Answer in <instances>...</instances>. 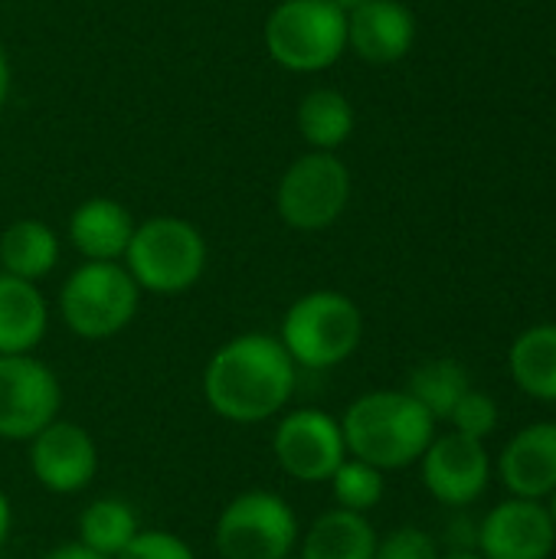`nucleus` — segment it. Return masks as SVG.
I'll list each match as a JSON object with an SVG mask.
<instances>
[{
    "label": "nucleus",
    "instance_id": "nucleus-1",
    "mask_svg": "<svg viewBox=\"0 0 556 559\" xmlns=\"http://www.w3.org/2000/svg\"><path fill=\"white\" fill-rule=\"evenodd\" d=\"M295 360L272 334H239L226 341L203 370L206 406L236 426L279 416L295 393Z\"/></svg>",
    "mask_w": 556,
    "mask_h": 559
},
{
    "label": "nucleus",
    "instance_id": "nucleus-2",
    "mask_svg": "<svg viewBox=\"0 0 556 559\" xmlns=\"http://www.w3.org/2000/svg\"><path fill=\"white\" fill-rule=\"evenodd\" d=\"M341 432L351 459L397 472L423 459L436 436V419L406 390H374L347 406Z\"/></svg>",
    "mask_w": 556,
    "mask_h": 559
},
{
    "label": "nucleus",
    "instance_id": "nucleus-3",
    "mask_svg": "<svg viewBox=\"0 0 556 559\" xmlns=\"http://www.w3.org/2000/svg\"><path fill=\"white\" fill-rule=\"evenodd\" d=\"M282 347L305 370H331L354 357L364 341V314L354 298L321 288L301 295L282 318Z\"/></svg>",
    "mask_w": 556,
    "mask_h": 559
},
{
    "label": "nucleus",
    "instance_id": "nucleus-4",
    "mask_svg": "<svg viewBox=\"0 0 556 559\" xmlns=\"http://www.w3.org/2000/svg\"><path fill=\"white\" fill-rule=\"evenodd\" d=\"M125 269L141 292L180 295L193 288L206 269L203 233L180 216H154L134 226L125 249Z\"/></svg>",
    "mask_w": 556,
    "mask_h": 559
},
{
    "label": "nucleus",
    "instance_id": "nucleus-5",
    "mask_svg": "<svg viewBox=\"0 0 556 559\" xmlns=\"http://www.w3.org/2000/svg\"><path fill=\"white\" fill-rule=\"evenodd\" d=\"M141 305V288L121 262H82L59 292V314L82 341L121 334Z\"/></svg>",
    "mask_w": 556,
    "mask_h": 559
},
{
    "label": "nucleus",
    "instance_id": "nucleus-6",
    "mask_svg": "<svg viewBox=\"0 0 556 559\" xmlns=\"http://www.w3.org/2000/svg\"><path fill=\"white\" fill-rule=\"evenodd\" d=\"M265 49L288 72H321L347 49V13L331 0H282L265 20Z\"/></svg>",
    "mask_w": 556,
    "mask_h": 559
},
{
    "label": "nucleus",
    "instance_id": "nucleus-7",
    "mask_svg": "<svg viewBox=\"0 0 556 559\" xmlns=\"http://www.w3.org/2000/svg\"><path fill=\"white\" fill-rule=\"evenodd\" d=\"M298 518L272 491H242L216 518L220 559H285L298 550Z\"/></svg>",
    "mask_w": 556,
    "mask_h": 559
},
{
    "label": "nucleus",
    "instance_id": "nucleus-8",
    "mask_svg": "<svg viewBox=\"0 0 556 559\" xmlns=\"http://www.w3.org/2000/svg\"><path fill=\"white\" fill-rule=\"evenodd\" d=\"M351 203V170L334 151L301 154L279 180L275 210L298 233H321L341 219Z\"/></svg>",
    "mask_w": 556,
    "mask_h": 559
},
{
    "label": "nucleus",
    "instance_id": "nucleus-9",
    "mask_svg": "<svg viewBox=\"0 0 556 559\" xmlns=\"http://www.w3.org/2000/svg\"><path fill=\"white\" fill-rule=\"evenodd\" d=\"M62 386L33 354H0V439L29 442L59 419Z\"/></svg>",
    "mask_w": 556,
    "mask_h": 559
},
{
    "label": "nucleus",
    "instance_id": "nucleus-10",
    "mask_svg": "<svg viewBox=\"0 0 556 559\" xmlns=\"http://www.w3.org/2000/svg\"><path fill=\"white\" fill-rule=\"evenodd\" d=\"M272 455L292 481L321 485L347 459L341 423L321 409H292L275 426Z\"/></svg>",
    "mask_w": 556,
    "mask_h": 559
},
{
    "label": "nucleus",
    "instance_id": "nucleus-11",
    "mask_svg": "<svg viewBox=\"0 0 556 559\" xmlns=\"http://www.w3.org/2000/svg\"><path fill=\"white\" fill-rule=\"evenodd\" d=\"M426 491L446 508L475 504L492 481V459L482 439L462 432L433 436L429 449L419 459Z\"/></svg>",
    "mask_w": 556,
    "mask_h": 559
},
{
    "label": "nucleus",
    "instance_id": "nucleus-12",
    "mask_svg": "<svg viewBox=\"0 0 556 559\" xmlns=\"http://www.w3.org/2000/svg\"><path fill=\"white\" fill-rule=\"evenodd\" d=\"M29 472L49 495H79L98 475V449L79 423L52 419L29 439Z\"/></svg>",
    "mask_w": 556,
    "mask_h": 559
},
{
    "label": "nucleus",
    "instance_id": "nucleus-13",
    "mask_svg": "<svg viewBox=\"0 0 556 559\" xmlns=\"http://www.w3.org/2000/svg\"><path fill=\"white\" fill-rule=\"evenodd\" d=\"M485 559H551L556 531L544 501L508 498L482 521L475 534Z\"/></svg>",
    "mask_w": 556,
    "mask_h": 559
},
{
    "label": "nucleus",
    "instance_id": "nucleus-14",
    "mask_svg": "<svg viewBox=\"0 0 556 559\" xmlns=\"http://www.w3.org/2000/svg\"><path fill=\"white\" fill-rule=\"evenodd\" d=\"M416 43V16L400 0H367L347 13V49L364 62H400Z\"/></svg>",
    "mask_w": 556,
    "mask_h": 559
},
{
    "label": "nucleus",
    "instance_id": "nucleus-15",
    "mask_svg": "<svg viewBox=\"0 0 556 559\" xmlns=\"http://www.w3.org/2000/svg\"><path fill=\"white\" fill-rule=\"evenodd\" d=\"M498 475L511 498H551L556 491V423H531L514 432L498 459Z\"/></svg>",
    "mask_w": 556,
    "mask_h": 559
},
{
    "label": "nucleus",
    "instance_id": "nucleus-16",
    "mask_svg": "<svg viewBox=\"0 0 556 559\" xmlns=\"http://www.w3.org/2000/svg\"><path fill=\"white\" fill-rule=\"evenodd\" d=\"M134 236L131 213L108 197H92L75 206L69 219V239L88 262H118Z\"/></svg>",
    "mask_w": 556,
    "mask_h": 559
},
{
    "label": "nucleus",
    "instance_id": "nucleus-17",
    "mask_svg": "<svg viewBox=\"0 0 556 559\" xmlns=\"http://www.w3.org/2000/svg\"><path fill=\"white\" fill-rule=\"evenodd\" d=\"M49 328V308L36 282L0 272V354H33Z\"/></svg>",
    "mask_w": 556,
    "mask_h": 559
},
{
    "label": "nucleus",
    "instance_id": "nucleus-18",
    "mask_svg": "<svg viewBox=\"0 0 556 559\" xmlns=\"http://www.w3.org/2000/svg\"><path fill=\"white\" fill-rule=\"evenodd\" d=\"M377 531L367 514H354L344 508L324 511L301 537L298 559H374Z\"/></svg>",
    "mask_w": 556,
    "mask_h": 559
},
{
    "label": "nucleus",
    "instance_id": "nucleus-19",
    "mask_svg": "<svg viewBox=\"0 0 556 559\" xmlns=\"http://www.w3.org/2000/svg\"><path fill=\"white\" fill-rule=\"evenodd\" d=\"M59 262V239L39 219H16L0 236V265L7 275L39 282Z\"/></svg>",
    "mask_w": 556,
    "mask_h": 559
},
{
    "label": "nucleus",
    "instance_id": "nucleus-20",
    "mask_svg": "<svg viewBox=\"0 0 556 559\" xmlns=\"http://www.w3.org/2000/svg\"><path fill=\"white\" fill-rule=\"evenodd\" d=\"M514 383L544 403H556V324L528 328L508 354Z\"/></svg>",
    "mask_w": 556,
    "mask_h": 559
},
{
    "label": "nucleus",
    "instance_id": "nucleus-21",
    "mask_svg": "<svg viewBox=\"0 0 556 559\" xmlns=\"http://www.w3.org/2000/svg\"><path fill=\"white\" fill-rule=\"evenodd\" d=\"M298 131L311 151H338L354 134V108L338 88H311L298 105Z\"/></svg>",
    "mask_w": 556,
    "mask_h": 559
},
{
    "label": "nucleus",
    "instance_id": "nucleus-22",
    "mask_svg": "<svg viewBox=\"0 0 556 559\" xmlns=\"http://www.w3.org/2000/svg\"><path fill=\"white\" fill-rule=\"evenodd\" d=\"M138 531V514L121 498H98L79 514V544L105 559L118 557Z\"/></svg>",
    "mask_w": 556,
    "mask_h": 559
},
{
    "label": "nucleus",
    "instance_id": "nucleus-23",
    "mask_svg": "<svg viewBox=\"0 0 556 559\" xmlns=\"http://www.w3.org/2000/svg\"><path fill=\"white\" fill-rule=\"evenodd\" d=\"M472 390L469 383V370L452 360V357H439V360H426L410 373L406 393L436 419V423H449L456 403Z\"/></svg>",
    "mask_w": 556,
    "mask_h": 559
},
{
    "label": "nucleus",
    "instance_id": "nucleus-24",
    "mask_svg": "<svg viewBox=\"0 0 556 559\" xmlns=\"http://www.w3.org/2000/svg\"><path fill=\"white\" fill-rule=\"evenodd\" d=\"M331 485V495H334V504L344 508V511H354V514H367L374 511L380 501H383V472L360 462V459H344L338 465V472L328 478Z\"/></svg>",
    "mask_w": 556,
    "mask_h": 559
},
{
    "label": "nucleus",
    "instance_id": "nucleus-25",
    "mask_svg": "<svg viewBox=\"0 0 556 559\" xmlns=\"http://www.w3.org/2000/svg\"><path fill=\"white\" fill-rule=\"evenodd\" d=\"M498 403L488 396V393H482V390H469L459 403H456V409H452V416H449V426L456 429V432H462V436H472V439H488L495 429H498Z\"/></svg>",
    "mask_w": 556,
    "mask_h": 559
},
{
    "label": "nucleus",
    "instance_id": "nucleus-26",
    "mask_svg": "<svg viewBox=\"0 0 556 559\" xmlns=\"http://www.w3.org/2000/svg\"><path fill=\"white\" fill-rule=\"evenodd\" d=\"M374 559H442L439 544L423 527H397L387 537H377Z\"/></svg>",
    "mask_w": 556,
    "mask_h": 559
},
{
    "label": "nucleus",
    "instance_id": "nucleus-27",
    "mask_svg": "<svg viewBox=\"0 0 556 559\" xmlns=\"http://www.w3.org/2000/svg\"><path fill=\"white\" fill-rule=\"evenodd\" d=\"M115 559H197V554L170 531H138Z\"/></svg>",
    "mask_w": 556,
    "mask_h": 559
},
{
    "label": "nucleus",
    "instance_id": "nucleus-28",
    "mask_svg": "<svg viewBox=\"0 0 556 559\" xmlns=\"http://www.w3.org/2000/svg\"><path fill=\"white\" fill-rule=\"evenodd\" d=\"M43 559H105L98 557V554H92L88 547H82L79 540L75 544H66V547H56V550H49Z\"/></svg>",
    "mask_w": 556,
    "mask_h": 559
},
{
    "label": "nucleus",
    "instance_id": "nucleus-29",
    "mask_svg": "<svg viewBox=\"0 0 556 559\" xmlns=\"http://www.w3.org/2000/svg\"><path fill=\"white\" fill-rule=\"evenodd\" d=\"M10 524H13V511H10V498L0 491V547L7 544L10 537Z\"/></svg>",
    "mask_w": 556,
    "mask_h": 559
},
{
    "label": "nucleus",
    "instance_id": "nucleus-30",
    "mask_svg": "<svg viewBox=\"0 0 556 559\" xmlns=\"http://www.w3.org/2000/svg\"><path fill=\"white\" fill-rule=\"evenodd\" d=\"M7 92H10V62H7V52L0 46V108L7 102Z\"/></svg>",
    "mask_w": 556,
    "mask_h": 559
},
{
    "label": "nucleus",
    "instance_id": "nucleus-31",
    "mask_svg": "<svg viewBox=\"0 0 556 559\" xmlns=\"http://www.w3.org/2000/svg\"><path fill=\"white\" fill-rule=\"evenodd\" d=\"M341 13H351V10H357L360 3H367V0H331Z\"/></svg>",
    "mask_w": 556,
    "mask_h": 559
},
{
    "label": "nucleus",
    "instance_id": "nucleus-32",
    "mask_svg": "<svg viewBox=\"0 0 556 559\" xmlns=\"http://www.w3.org/2000/svg\"><path fill=\"white\" fill-rule=\"evenodd\" d=\"M442 559H485L482 554H475V550H456V554H449V557Z\"/></svg>",
    "mask_w": 556,
    "mask_h": 559
},
{
    "label": "nucleus",
    "instance_id": "nucleus-33",
    "mask_svg": "<svg viewBox=\"0 0 556 559\" xmlns=\"http://www.w3.org/2000/svg\"><path fill=\"white\" fill-rule=\"evenodd\" d=\"M547 511H551V521H554V531H556V491L551 495V504H547Z\"/></svg>",
    "mask_w": 556,
    "mask_h": 559
},
{
    "label": "nucleus",
    "instance_id": "nucleus-34",
    "mask_svg": "<svg viewBox=\"0 0 556 559\" xmlns=\"http://www.w3.org/2000/svg\"><path fill=\"white\" fill-rule=\"evenodd\" d=\"M285 559H298V557H285Z\"/></svg>",
    "mask_w": 556,
    "mask_h": 559
},
{
    "label": "nucleus",
    "instance_id": "nucleus-35",
    "mask_svg": "<svg viewBox=\"0 0 556 559\" xmlns=\"http://www.w3.org/2000/svg\"><path fill=\"white\" fill-rule=\"evenodd\" d=\"M0 559H7V557H0Z\"/></svg>",
    "mask_w": 556,
    "mask_h": 559
}]
</instances>
